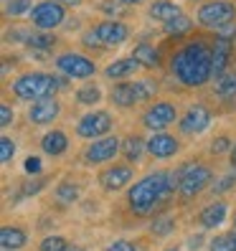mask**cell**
<instances>
[{
	"instance_id": "1",
	"label": "cell",
	"mask_w": 236,
	"mask_h": 251,
	"mask_svg": "<svg viewBox=\"0 0 236 251\" xmlns=\"http://www.w3.org/2000/svg\"><path fill=\"white\" fill-rule=\"evenodd\" d=\"M173 74L185 86H201L213 74V51L203 43H190L173 56Z\"/></svg>"
},
{
	"instance_id": "2",
	"label": "cell",
	"mask_w": 236,
	"mask_h": 251,
	"mask_svg": "<svg viewBox=\"0 0 236 251\" xmlns=\"http://www.w3.org/2000/svg\"><path fill=\"white\" fill-rule=\"evenodd\" d=\"M178 173H153L142 178L135 188L130 190V205L137 213H147L155 208V203L163 201L170 190L178 188Z\"/></svg>"
},
{
	"instance_id": "3",
	"label": "cell",
	"mask_w": 236,
	"mask_h": 251,
	"mask_svg": "<svg viewBox=\"0 0 236 251\" xmlns=\"http://www.w3.org/2000/svg\"><path fill=\"white\" fill-rule=\"evenodd\" d=\"M61 81L53 79V76H46V74H26L21 76L16 84H13V92H16L21 99H49Z\"/></svg>"
},
{
	"instance_id": "4",
	"label": "cell",
	"mask_w": 236,
	"mask_h": 251,
	"mask_svg": "<svg viewBox=\"0 0 236 251\" xmlns=\"http://www.w3.org/2000/svg\"><path fill=\"white\" fill-rule=\"evenodd\" d=\"M211 180V170L206 165H185L183 170H178V190L185 198H193L196 193L209 185Z\"/></svg>"
},
{
	"instance_id": "5",
	"label": "cell",
	"mask_w": 236,
	"mask_h": 251,
	"mask_svg": "<svg viewBox=\"0 0 236 251\" xmlns=\"http://www.w3.org/2000/svg\"><path fill=\"white\" fill-rule=\"evenodd\" d=\"M234 13L236 8L231 3H224V0H213V3H206L201 5L198 10V21L203 25H209V28H221V25H226L234 21Z\"/></svg>"
},
{
	"instance_id": "6",
	"label": "cell",
	"mask_w": 236,
	"mask_h": 251,
	"mask_svg": "<svg viewBox=\"0 0 236 251\" xmlns=\"http://www.w3.org/2000/svg\"><path fill=\"white\" fill-rule=\"evenodd\" d=\"M56 66H58V71L66 74V76H71V79H89V76H94V64L89 61V58L77 56V53H64L56 61Z\"/></svg>"
},
{
	"instance_id": "7",
	"label": "cell",
	"mask_w": 236,
	"mask_h": 251,
	"mask_svg": "<svg viewBox=\"0 0 236 251\" xmlns=\"http://www.w3.org/2000/svg\"><path fill=\"white\" fill-rule=\"evenodd\" d=\"M66 10L61 3H56V0H46V3H38L33 10H31V18L38 28H56L58 23L64 21Z\"/></svg>"
},
{
	"instance_id": "8",
	"label": "cell",
	"mask_w": 236,
	"mask_h": 251,
	"mask_svg": "<svg viewBox=\"0 0 236 251\" xmlns=\"http://www.w3.org/2000/svg\"><path fill=\"white\" fill-rule=\"evenodd\" d=\"M109 127H112V117L107 112H92L81 117L77 129L81 137H99V135H107Z\"/></svg>"
},
{
	"instance_id": "9",
	"label": "cell",
	"mask_w": 236,
	"mask_h": 251,
	"mask_svg": "<svg viewBox=\"0 0 236 251\" xmlns=\"http://www.w3.org/2000/svg\"><path fill=\"white\" fill-rule=\"evenodd\" d=\"M94 36L99 38L102 46H120V43L127 41L130 31L122 25V23H114V21H107V23H99L94 28Z\"/></svg>"
},
{
	"instance_id": "10",
	"label": "cell",
	"mask_w": 236,
	"mask_h": 251,
	"mask_svg": "<svg viewBox=\"0 0 236 251\" xmlns=\"http://www.w3.org/2000/svg\"><path fill=\"white\" fill-rule=\"evenodd\" d=\"M173 120H175V107L168 104V101H160V104L150 107V109H147V114H145V125L150 127V129H163Z\"/></svg>"
},
{
	"instance_id": "11",
	"label": "cell",
	"mask_w": 236,
	"mask_h": 251,
	"mask_svg": "<svg viewBox=\"0 0 236 251\" xmlns=\"http://www.w3.org/2000/svg\"><path fill=\"white\" fill-rule=\"evenodd\" d=\"M58 117V104H56V99H38L33 101V107L31 112H28V120H31L33 125H46V122H53Z\"/></svg>"
},
{
	"instance_id": "12",
	"label": "cell",
	"mask_w": 236,
	"mask_h": 251,
	"mask_svg": "<svg viewBox=\"0 0 236 251\" xmlns=\"http://www.w3.org/2000/svg\"><path fill=\"white\" fill-rule=\"evenodd\" d=\"M211 122V114L209 109H203V107H193L183 120H181V129L185 132V135H196V132H203L206 127H209Z\"/></svg>"
},
{
	"instance_id": "13",
	"label": "cell",
	"mask_w": 236,
	"mask_h": 251,
	"mask_svg": "<svg viewBox=\"0 0 236 251\" xmlns=\"http://www.w3.org/2000/svg\"><path fill=\"white\" fill-rule=\"evenodd\" d=\"M117 150H120V142H117V137L97 140L89 150H86V160H89V162H105V160L114 157Z\"/></svg>"
},
{
	"instance_id": "14",
	"label": "cell",
	"mask_w": 236,
	"mask_h": 251,
	"mask_svg": "<svg viewBox=\"0 0 236 251\" xmlns=\"http://www.w3.org/2000/svg\"><path fill=\"white\" fill-rule=\"evenodd\" d=\"M147 150H150V155L155 157H170L175 155V150H178V142H175V137L170 135H153L150 140H147Z\"/></svg>"
},
{
	"instance_id": "15",
	"label": "cell",
	"mask_w": 236,
	"mask_h": 251,
	"mask_svg": "<svg viewBox=\"0 0 236 251\" xmlns=\"http://www.w3.org/2000/svg\"><path fill=\"white\" fill-rule=\"evenodd\" d=\"M132 178V170L120 165V168H109L107 173H102V185L107 190H120L122 185H127Z\"/></svg>"
},
{
	"instance_id": "16",
	"label": "cell",
	"mask_w": 236,
	"mask_h": 251,
	"mask_svg": "<svg viewBox=\"0 0 236 251\" xmlns=\"http://www.w3.org/2000/svg\"><path fill=\"white\" fill-rule=\"evenodd\" d=\"M140 99L142 97H140L137 84H120V86H114V92H112V101L120 107H132V104H137Z\"/></svg>"
},
{
	"instance_id": "17",
	"label": "cell",
	"mask_w": 236,
	"mask_h": 251,
	"mask_svg": "<svg viewBox=\"0 0 236 251\" xmlns=\"http://www.w3.org/2000/svg\"><path fill=\"white\" fill-rule=\"evenodd\" d=\"M137 69H140V61H135V58H120V61H114V64L107 66V76L109 79H127Z\"/></svg>"
},
{
	"instance_id": "18",
	"label": "cell",
	"mask_w": 236,
	"mask_h": 251,
	"mask_svg": "<svg viewBox=\"0 0 236 251\" xmlns=\"http://www.w3.org/2000/svg\"><path fill=\"white\" fill-rule=\"evenodd\" d=\"M216 92L221 99L234 101L236 99V74L234 71H224L221 76H216Z\"/></svg>"
},
{
	"instance_id": "19",
	"label": "cell",
	"mask_w": 236,
	"mask_h": 251,
	"mask_svg": "<svg viewBox=\"0 0 236 251\" xmlns=\"http://www.w3.org/2000/svg\"><path fill=\"white\" fill-rule=\"evenodd\" d=\"M178 16H183L181 13V8L178 5H173V3H155L153 8H150V18H155V21H163V23H170V21H175Z\"/></svg>"
},
{
	"instance_id": "20",
	"label": "cell",
	"mask_w": 236,
	"mask_h": 251,
	"mask_svg": "<svg viewBox=\"0 0 236 251\" xmlns=\"http://www.w3.org/2000/svg\"><path fill=\"white\" fill-rule=\"evenodd\" d=\"M224 216H226V205L224 203H213V205H209V208L201 211V224L206 228H213V226H218L221 221H224Z\"/></svg>"
},
{
	"instance_id": "21",
	"label": "cell",
	"mask_w": 236,
	"mask_h": 251,
	"mask_svg": "<svg viewBox=\"0 0 236 251\" xmlns=\"http://www.w3.org/2000/svg\"><path fill=\"white\" fill-rule=\"evenodd\" d=\"M66 145H69V142H66L64 132H49V135L41 140V147H43L49 155H61V152L66 150Z\"/></svg>"
},
{
	"instance_id": "22",
	"label": "cell",
	"mask_w": 236,
	"mask_h": 251,
	"mask_svg": "<svg viewBox=\"0 0 236 251\" xmlns=\"http://www.w3.org/2000/svg\"><path fill=\"white\" fill-rule=\"evenodd\" d=\"M0 244H3V249L5 251H10V249H21L23 244H26V231L23 228H3L0 231Z\"/></svg>"
},
{
	"instance_id": "23",
	"label": "cell",
	"mask_w": 236,
	"mask_h": 251,
	"mask_svg": "<svg viewBox=\"0 0 236 251\" xmlns=\"http://www.w3.org/2000/svg\"><path fill=\"white\" fill-rule=\"evenodd\" d=\"M229 53H231V41H216V49H213V74L221 76L224 74V66L229 61Z\"/></svg>"
},
{
	"instance_id": "24",
	"label": "cell",
	"mask_w": 236,
	"mask_h": 251,
	"mask_svg": "<svg viewBox=\"0 0 236 251\" xmlns=\"http://www.w3.org/2000/svg\"><path fill=\"white\" fill-rule=\"evenodd\" d=\"M135 61H140L142 66H155L157 64V51L153 46H147V43H140V46L135 49Z\"/></svg>"
},
{
	"instance_id": "25",
	"label": "cell",
	"mask_w": 236,
	"mask_h": 251,
	"mask_svg": "<svg viewBox=\"0 0 236 251\" xmlns=\"http://www.w3.org/2000/svg\"><path fill=\"white\" fill-rule=\"evenodd\" d=\"M26 46H31L36 51H49L53 46V36L51 33H31L26 41Z\"/></svg>"
},
{
	"instance_id": "26",
	"label": "cell",
	"mask_w": 236,
	"mask_h": 251,
	"mask_svg": "<svg viewBox=\"0 0 236 251\" xmlns=\"http://www.w3.org/2000/svg\"><path fill=\"white\" fill-rule=\"evenodd\" d=\"M188 31H190V21H188L185 16H178L175 21L165 23V33H168V36H183V33H188Z\"/></svg>"
},
{
	"instance_id": "27",
	"label": "cell",
	"mask_w": 236,
	"mask_h": 251,
	"mask_svg": "<svg viewBox=\"0 0 236 251\" xmlns=\"http://www.w3.org/2000/svg\"><path fill=\"white\" fill-rule=\"evenodd\" d=\"M142 140L140 137H127L125 140V157L127 160H137L140 155H142Z\"/></svg>"
},
{
	"instance_id": "28",
	"label": "cell",
	"mask_w": 236,
	"mask_h": 251,
	"mask_svg": "<svg viewBox=\"0 0 236 251\" xmlns=\"http://www.w3.org/2000/svg\"><path fill=\"white\" fill-rule=\"evenodd\" d=\"M8 16H26V13H31V0H8Z\"/></svg>"
},
{
	"instance_id": "29",
	"label": "cell",
	"mask_w": 236,
	"mask_h": 251,
	"mask_svg": "<svg viewBox=\"0 0 236 251\" xmlns=\"http://www.w3.org/2000/svg\"><path fill=\"white\" fill-rule=\"evenodd\" d=\"M211 251H236V239L234 236H216V241L211 244Z\"/></svg>"
},
{
	"instance_id": "30",
	"label": "cell",
	"mask_w": 236,
	"mask_h": 251,
	"mask_svg": "<svg viewBox=\"0 0 236 251\" xmlns=\"http://www.w3.org/2000/svg\"><path fill=\"white\" fill-rule=\"evenodd\" d=\"M66 241L61 239V236H46L41 244V251H66Z\"/></svg>"
},
{
	"instance_id": "31",
	"label": "cell",
	"mask_w": 236,
	"mask_h": 251,
	"mask_svg": "<svg viewBox=\"0 0 236 251\" xmlns=\"http://www.w3.org/2000/svg\"><path fill=\"white\" fill-rule=\"evenodd\" d=\"M99 97H102V92L97 89V86H84V89H79V101L81 104H94V101H99Z\"/></svg>"
},
{
	"instance_id": "32",
	"label": "cell",
	"mask_w": 236,
	"mask_h": 251,
	"mask_svg": "<svg viewBox=\"0 0 236 251\" xmlns=\"http://www.w3.org/2000/svg\"><path fill=\"white\" fill-rule=\"evenodd\" d=\"M56 196H58V203H64V205H66V203H74V201H77L79 190L74 188V185H69V183H66V185H61V188L56 190Z\"/></svg>"
},
{
	"instance_id": "33",
	"label": "cell",
	"mask_w": 236,
	"mask_h": 251,
	"mask_svg": "<svg viewBox=\"0 0 236 251\" xmlns=\"http://www.w3.org/2000/svg\"><path fill=\"white\" fill-rule=\"evenodd\" d=\"M13 152H16V145H13L8 137H3V140H0V160L8 162L13 157Z\"/></svg>"
},
{
	"instance_id": "34",
	"label": "cell",
	"mask_w": 236,
	"mask_h": 251,
	"mask_svg": "<svg viewBox=\"0 0 236 251\" xmlns=\"http://www.w3.org/2000/svg\"><path fill=\"white\" fill-rule=\"evenodd\" d=\"M216 36H218L221 41H234V38H236V25H234V23H226V25L216 28Z\"/></svg>"
},
{
	"instance_id": "35",
	"label": "cell",
	"mask_w": 236,
	"mask_h": 251,
	"mask_svg": "<svg viewBox=\"0 0 236 251\" xmlns=\"http://www.w3.org/2000/svg\"><path fill=\"white\" fill-rule=\"evenodd\" d=\"M170 228H173V221H170V218H160L157 224H153V231H155L157 236H165Z\"/></svg>"
},
{
	"instance_id": "36",
	"label": "cell",
	"mask_w": 236,
	"mask_h": 251,
	"mask_svg": "<svg viewBox=\"0 0 236 251\" xmlns=\"http://www.w3.org/2000/svg\"><path fill=\"white\" fill-rule=\"evenodd\" d=\"M236 183V175H226V178H221L216 185H213V190H216V193H221V190H226V188H231Z\"/></svg>"
},
{
	"instance_id": "37",
	"label": "cell",
	"mask_w": 236,
	"mask_h": 251,
	"mask_svg": "<svg viewBox=\"0 0 236 251\" xmlns=\"http://www.w3.org/2000/svg\"><path fill=\"white\" fill-rule=\"evenodd\" d=\"M107 251H135V246H132L130 241H114V244H109Z\"/></svg>"
},
{
	"instance_id": "38",
	"label": "cell",
	"mask_w": 236,
	"mask_h": 251,
	"mask_svg": "<svg viewBox=\"0 0 236 251\" xmlns=\"http://www.w3.org/2000/svg\"><path fill=\"white\" fill-rule=\"evenodd\" d=\"M26 170L31 173V175H36V173L41 170V160H38V157H28V160H26Z\"/></svg>"
},
{
	"instance_id": "39",
	"label": "cell",
	"mask_w": 236,
	"mask_h": 251,
	"mask_svg": "<svg viewBox=\"0 0 236 251\" xmlns=\"http://www.w3.org/2000/svg\"><path fill=\"white\" fill-rule=\"evenodd\" d=\"M10 114H13V112H10V107H5V104L0 107V125H3V127H8V125H10Z\"/></svg>"
},
{
	"instance_id": "40",
	"label": "cell",
	"mask_w": 236,
	"mask_h": 251,
	"mask_svg": "<svg viewBox=\"0 0 236 251\" xmlns=\"http://www.w3.org/2000/svg\"><path fill=\"white\" fill-rule=\"evenodd\" d=\"M226 147H229V142H226L224 137H221V140H216V142H213V152H224Z\"/></svg>"
},
{
	"instance_id": "41",
	"label": "cell",
	"mask_w": 236,
	"mask_h": 251,
	"mask_svg": "<svg viewBox=\"0 0 236 251\" xmlns=\"http://www.w3.org/2000/svg\"><path fill=\"white\" fill-rule=\"evenodd\" d=\"M201 244H203V239H201V236H198V233H196V236H193V239H190V241H188V246H190V249H198Z\"/></svg>"
},
{
	"instance_id": "42",
	"label": "cell",
	"mask_w": 236,
	"mask_h": 251,
	"mask_svg": "<svg viewBox=\"0 0 236 251\" xmlns=\"http://www.w3.org/2000/svg\"><path fill=\"white\" fill-rule=\"evenodd\" d=\"M231 165L236 168V147H234V150H231Z\"/></svg>"
},
{
	"instance_id": "43",
	"label": "cell",
	"mask_w": 236,
	"mask_h": 251,
	"mask_svg": "<svg viewBox=\"0 0 236 251\" xmlns=\"http://www.w3.org/2000/svg\"><path fill=\"white\" fill-rule=\"evenodd\" d=\"M56 3H71V5H77L79 0H56Z\"/></svg>"
},
{
	"instance_id": "44",
	"label": "cell",
	"mask_w": 236,
	"mask_h": 251,
	"mask_svg": "<svg viewBox=\"0 0 236 251\" xmlns=\"http://www.w3.org/2000/svg\"><path fill=\"white\" fill-rule=\"evenodd\" d=\"M66 251H84V249H79V246H69Z\"/></svg>"
},
{
	"instance_id": "45",
	"label": "cell",
	"mask_w": 236,
	"mask_h": 251,
	"mask_svg": "<svg viewBox=\"0 0 236 251\" xmlns=\"http://www.w3.org/2000/svg\"><path fill=\"white\" fill-rule=\"evenodd\" d=\"M122 3H142V0H122Z\"/></svg>"
},
{
	"instance_id": "46",
	"label": "cell",
	"mask_w": 236,
	"mask_h": 251,
	"mask_svg": "<svg viewBox=\"0 0 236 251\" xmlns=\"http://www.w3.org/2000/svg\"><path fill=\"white\" fill-rule=\"evenodd\" d=\"M168 251H178V249H168Z\"/></svg>"
},
{
	"instance_id": "47",
	"label": "cell",
	"mask_w": 236,
	"mask_h": 251,
	"mask_svg": "<svg viewBox=\"0 0 236 251\" xmlns=\"http://www.w3.org/2000/svg\"><path fill=\"white\" fill-rule=\"evenodd\" d=\"M234 224H236V221H234Z\"/></svg>"
}]
</instances>
